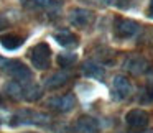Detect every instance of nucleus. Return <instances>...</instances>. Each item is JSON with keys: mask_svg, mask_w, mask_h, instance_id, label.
<instances>
[{"mask_svg": "<svg viewBox=\"0 0 153 133\" xmlns=\"http://www.w3.org/2000/svg\"><path fill=\"white\" fill-rule=\"evenodd\" d=\"M56 61L61 67H71L77 61V54L76 53H61L56 58Z\"/></svg>", "mask_w": 153, "mask_h": 133, "instance_id": "18", "label": "nucleus"}, {"mask_svg": "<svg viewBox=\"0 0 153 133\" xmlns=\"http://www.w3.org/2000/svg\"><path fill=\"white\" fill-rule=\"evenodd\" d=\"M48 122H50V117L46 113L28 109L17 112L12 118V125H46Z\"/></svg>", "mask_w": 153, "mask_h": 133, "instance_id": "1", "label": "nucleus"}, {"mask_svg": "<svg viewBox=\"0 0 153 133\" xmlns=\"http://www.w3.org/2000/svg\"><path fill=\"white\" fill-rule=\"evenodd\" d=\"M123 67H125L128 72L135 74V76H138V74H145L146 71H148L150 67V63L145 59L143 56H138V54H133V56H128L125 59V63H123Z\"/></svg>", "mask_w": 153, "mask_h": 133, "instance_id": "8", "label": "nucleus"}, {"mask_svg": "<svg viewBox=\"0 0 153 133\" xmlns=\"http://www.w3.org/2000/svg\"><path fill=\"white\" fill-rule=\"evenodd\" d=\"M41 95H43V90H41V87L36 86V84L23 87V99L28 100V102H36V100L41 99Z\"/></svg>", "mask_w": 153, "mask_h": 133, "instance_id": "17", "label": "nucleus"}, {"mask_svg": "<svg viewBox=\"0 0 153 133\" xmlns=\"http://www.w3.org/2000/svg\"><path fill=\"white\" fill-rule=\"evenodd\" d=\"M148 17L153 18V0L150 2V8H148Z\"/></svg>", "mask_w": 153, "mask_h": 133, "instance_id": "22", "label": "nucleus"}, {"mask_svg": "<svg viewBox=\"0 0 153 133\" xmlns=\"http://www.w3.org/2000/svg\"><path fill=\"white\" fill-rule=\"evenodd\" d=\"M30 59H31V64L36 69H40V71L48 69L51 63V48L46 43H38L36 46L31 48Z\"/></svg>", "mask_w": 153, "mask_h": 133, "instance_id": "2", "label": "nucleus"}, {"mask_svg": "<svg viewBox=\"0 0 153 133\" xmlns=\"http://www.w3.org/2000/svg\"><path fill=\"white\" fill-rule=\"evenodd\" d=\"M7 25H8V21L4 17H0V31L4 30V28H7Z\"/></svg>", "mask_w": 153, "mask_h": 133, "instance_id": "21", "label": "nucleus"}, {"mask_svg": "<svg viewBox=\"0 0 153 133\" xmlns=\"http://www.w3.org/2000/svg\"><path fill=\"white\" fill-rule=\"evenodd\" d=\"M112 97L115 99H125L128 97L130 94L133 92V87H132V82L127 79L125 76H115L112 79Z\"/></svg>", "mask_w": 153, "mask_h": 133, "instance_id": "6", "label": "nucleus"}, {"mask_svg": "<svg viewBox=\"0 0 153 133\" xmlns=\"http://www.w3.org/2000/svg\"><path fill=\"white\" fill-rule=\"evenodd\" d=\"M5 69H7V72L10 74L15 81H18V82H27V81L31 79L30 67L25 66L22 61H17V59L8 61V64H7V67H5Z\"/></svg>", "mask_w": 153, "mask_h": 133, "instance_id": "5", "label": "nucleus"}, {"mask_svg": "<svg viewBox=\"0 0 153 133\" xmlns=\"http://www.w3.org/2000/svg\"><path fill=\"white\" fill-rule=\"evenodd\" d=\"M54 40L64 48H73L77 44V36L74 33H71L69 30H61L54 33Z\"/></svg>", "mask_w": 153, "mask_h": 133, "instance_id": "14", "label": "nucleus"}, {"mask_svg": "<svg viewBox=\"0 0 153 133\" xmlns=\"http://www.w3.org/2000/svg\"><path fill=\"white\" fill-rule=\"evenodd\" d=\"M46 105L51 110H56L59 113H66L74 109L76 105V97L73 94H64V95H53L46 100Z\"/></svg>", "mask_w": 153, "mask_h": 133, "instance_id": "3", "label": "nucleus"}, {"mask_svg": "<svg viewBox=\"0 0 153 133\" xmlns=\"http://www.w3.org/2000/svg\"><path fill=\"white\" fill-rule=\"evenodd\" d=\"M8 64V59H5L4 56H0V69H5Z\"/></svg>", "mask_w": 153, "mask_h": 133, "instance_id": "20", "label": "nucleus"}, {"mask_svg": "<svg viewBox=\"0 0 153 133\" xmlns=\"http://www.w3.org/2000/svg\"><path fill=\"white\" fill-rule=\"evenodd\" d=\"M143 133H153V130H146V132H143Z\"/></svg>", "mask_w": 153, "mask_h": 133, "instance_id": "23", "label": "nucleus"}, {"mask_svg": "<svg viewBox=\"0 0 153 133\" xmlns=\"http://www.w3.org/2000/svg\"><path fill=\"white\" fill-rule=\"evenodd\" d=\"M145 94L148 97H146V100H153V74L148 77V82H146V89H145Z\"/></svg>", "mask_w": 153, "mask_h": 133, "instance_id": "19", "label": "nucleus"}, {"mask_svg": "<svg viewBox=\"0 0 153 133\" xmlns=\"http://www.w3.org/2000/svg\"><path fill=\"white\" fill-rule=\"evenodd\" d=\"M2 100H4V99H2V94H0V105H2Z\"/></svg>", "mask_w": 153, "mask_h": 133, "instance_id": "24", "label": "nucleus"}, {"mask_svg": "<svg viewBox=\"0 0 153 133\" xmlns=\"http://www.w3.org/2000/svg\"><path fill=\"white\" fill-rule=\"evenodd\" d=\"M23 4L30 8H36V10L56 12L61 8L63 0H25Z\"/></svg>", "mask_w": 153, "mask_h": 133, "instance_id": "10", "label": "nucleus"}, {"mask_svg": "<svg viewBox=\"0 0 153 133\" xmlns=\"http://www.w3.org/2000/svg\"><path fill=\"white\" fill-rule=\"evenodd\" d=\"M114 30L119 38H132L140 31V25L128 18H117Z\"/></svg>", "mask_w": 153, "mask_h": 133, "instance_id": "4", "label": "nucleus"}, {"mask_svg": "<svg viewBox=\"0 0 153 133\" xmlns=\"http://www.w3.org/2000/svg\"><path fill=\"white\" fill-rule=\"evenodd\" d=\"M23 38L18 36V35H13V33H8V35H4V36L0 38V44L5 48V50H17L23 44Z\"/></svg>", "mask_w": 153, "mask_h": 133, "instance_id": "15", "label": "nucleus"}, {"mask_svg": "<svg viewBox=\"0 0 153 133\" xmlns=\"http://www.w3.org/2000/svg\"><path fill=\"white\" fill-rule=\"evenodd\" d=\"M68 20H69V23L74 25V27L84 28V27H87L89 23H92L94 13L91 10H87V8H73V10L69 12Z\"/></svg>", "mask_w": 153, "mask_h": 133, "instance_id": "7", "label": "nucleus"}, {"mask_svg": "<svg viewBox=\"0 0 153 133\" xmlns=\"http://www.w3.org/2000/svg\"><path fill=\"white\" fill-rule=\"evenodd\" d=\"M76 130L79 133H97L99 130V125L97 122L92 118V117H79L76 122Z\"/></svg>", "mask_w": 153, "mask_h": 133, "instance_id": "13", "label": "nucleus"}, {"mask_svg": "<svg viewBox=\"0 0 153 133\" xmlns=\"http://www.w3.org/2000/svg\"><path fill=\"white\" fill-rule=\"evenodd\" d=\"M82 72L84 76L91 77V79H97L102 81L104 76H105V69L100 63H96V61H86L82 64Z\"/></svg>", "mask_w": 153, "mask_h": 133, "instance_id": "11", "label": "nucleus"}, {"mask_svg": "<svg viewBox=\"0 0 153 133\" xmlns=\"http://www.w3.org/2000/svg\"><path fill=\"white\" fill-rule=\"evenodd\" d=\"M68 81H69V72L59 71V72H54V74H51L50 77H46V79L43 81V84L48 89H58V87L64 86Z\"/></svg>", "mask_w": 153, "mask_h": 133, "instance_id": "12", "label": "nucleus"}, {"mask_svg": "<svg viewBox=\"0 0 153 133\" xmlns=\"http://www.w3.org/2000/svg\"><path fill=\"white\" fill-rule=\"evenodd\" d=\"M5 92L8 97H12L13 100H20L23 99V86L18 81H10V82L5 86Z\"/></svg>", "mask_w": 153, "mask_h": 133, "instance_id": "16", "label": "nucleus"}, {"mask_svg": "<svg viewBox=\"0 0 153 133\" xmlns=\"http://www.w3.org/2000/svg\"><path fill=\"white\" fill-rule=\"evenodd\" d=\"M148 113L142 109H133L125 115V122L132 128H145L148 125Z\"/></svg>", "mask_w": 153, "mask_h": 133, "instance_id": "9", "label": "nucleus"}]
</instances>
